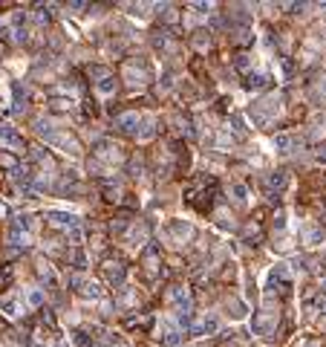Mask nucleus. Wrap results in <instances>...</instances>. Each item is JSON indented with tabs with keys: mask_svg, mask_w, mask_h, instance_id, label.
<instances>
[{
	"mask_svg": "<svg viewBox=\"0 0 326 347\" xmlns=\"http://www.w3.org/2000/svg\"><path fill=\"white\" fill-rule=\"evenodd\" d=\"M67 241H70V243H75V246H78V243L84 241V231H81V226H75V229H70V231H67Z\"/></svg>",
	"mask_w": 326,
	"mask_h": 347,
	"instance_id": "19",
	"label": "nucleus"
},
{
	"mask_svg": "<svg viewBox=\"0 0 326 347\" xmlns=\"http://www.w3.org/2000/svg\"><path fill=\"white\" fill-rule=\"evenodd\" d=\"M320 241H323V234H320L317 229H309L306 231V243H309V246H317Z\"/></svg>",
	"mask_w": 326,
	"mask_h": 347,
	"instance_id": "20",
	"label": "nucleus"
},
{
	"mask_svg": "<svg viewBox=\"0 0 326 347\" xmlns=\"http://www.w3.org/2000/svg\"><path fill=\"white\" fill-rule=\"evenodd\" d=\"M44 289H41V286H32V289H29L26 292V307H41V304H44Z\"/></svg>",
	"mask_w": 326,
	"mask_h": 347,
	"instance_id": "12",
	"label": "nucleus"
},
{
	"mask_svg": "<svg viewBox=\"0 0 326 347\" xmlns=\"http://www.w3.org/2000/svg\"><path fill=\"white\" fill-rule=\"evenodd\" d=\"M228 312H231V318H246V304L240 301V298H231V301H228Z\"/></svg>",
	"mask_w": 326,
	"mask_h": 347,
	"instance_id": "14",
	"label": "nucleus"
},
{
	"mask_svg": "<svg viewBox=\"0 0 326 347\" xmlns=\"http://www.w3.org/2000/svg\"><path fill=\"white\" fill-rule=\"evenodd\" d=\"M170 231H173L176 237H182V241H188V237L194 234V226L185 223V220H173V223H170Z\"/></svg>",
	"mask_w": 326,
	"mask_h": 347,
	"instance_id": "10",
	"label": "nucleus"
},
{
	"mask_svg": "<svg viewBox=\"0 0 326 347\" xmlns=\"http://www.w3.org/2000/svg\"><path fill=\"white\" fill-rule=\"evenodd\" d=\"M55 347H64V344H55Z\"/></svg>",
	"mask_w": 326,
	"mask_h": 347,
	"instance_id": "27",
	"label": "nucleus"
},
{
	"mask_svg": "<svg viewBox=\"0 0 326 347\" xmlns=\"http://www.w3.org/2000/svg\"><path fill=\"white\" fill-rule=\"evenodd\" d=\"M0 310H3V315H9V318H18L20 312L26 310V301H23V298H3V301H0Z\"/></svg>",
	"mask_w": 326,
	"mask_h": 347,
	"instance_id": "7",
	"label": "nucleus"
},
{
	"mask_svg": "<svg viewBox=\"0 0 326 347\" xmlns=\"http://www.w3.org/2000/svg\"><path fill=\"white\" fill-rule=\"evenodd\" d=\"M0 145H12V148H20L23 145V139H20V134L15 130L12 125H0Z\"/></svg>",
	"mask_w": 326,
	"mask_h": 347,
	"instance_id": "8",
	"label": "nucleus"
},
{
	"mask_svg": "<svg viewBox=\"0 0 326 347\" xmlns=\"http://www.w3.org/2000/svg\"><path fill=\"white\" fill-rule=\"evenodd\" d=\"M159 341H162V347H179L182 344V327L176 321L165 318L159 324Z\"/></svg>",
	"mask_w": 326,
	"mask_h": 347,
	"instance_id": "2",
	"label": "nucleus"
},
{
	"mask_svg": "<svg viewBox=\"0 0 326 347\" xmlns=\"http://www.w3.org/2000/svg\"><path fill=\"white\" fill-rule=\"evenodd\" d=\"M231 194H234V200H237L240 205H246V203H248V191H246V185H234V188H231Z\"/></svg>",
	"mask_w": 326,
	"mask_h": 347,
	"instance_id": "18",
	"label": "nucleus"
},
{
	"mask_svg": "<svg viewBox=\"0 0 326 347\" xmlns=\"http://www.w3.org/2000/svg\"><path fill=\"white\" fill-rule=\"evenodd\" d=\"M46 220L52 223V226H58V229H75V226H81V217L78 214H70V211H58V208H52V211H46Z\"/></svg>",
	"mask_w": 326,
	"mask_h": 347,
	"instance_id": "4",
	"label": "nucleus"
},
{
	"mask_svg": "<svg viewBox=\"0 0 326 347\" xmlns=\"http://www.w3.org/2000/svg\"><path fill=\"white\" fill-rule=\"evenodd\" d=\"M265 182H269L272 188H286V174H283V171H272Z\"/></svg>",
	"mask_w": 326,
	"mask_h": 347,
	"instance_id": "15",
	"label": "nucleus"
},
{
	"mask_svg": "<svg viewBox=\"0 0 326 347\" xmlns=\"http://www.w3.org/2000/svg\"><path fill=\"white\" fill-rule=\"evenodd\" d=\"M107 278H110V284H122L124 281V266L122 263H110V266H107Z\"/></svg>",
	"mask_w": 326,
	"mask_h": 347,
	"instance_id": "11",
	"label": "nucleus"
},
{
	"mask_svg": "<svg viewBox=\"0 0 326 347\" xmlns=\"http://www.w3.org/2000/svg\"><path fill=\"white\" fill-rule=\"evenodd\" d=\"M280 113V96L277 93H272V96H265V98H260L254 104V110H251V119H254L257 125H263V127H269L272 125V119Z\"/></svg>",
	"mask_w": 326,
	"mask_h": 347,
	"instance_id": "1",
	"label": "nucleus"
},
{
	"mask_svg": "<svg viewBox=\"0 0 326 347\" xmlns=\"http://www.w3.org/2000/svg\"><path fill=\"white\" fill-rule=\"evenodd\" d=\"M139 125H141V116L139 113H122L118 116V119H115V127H118V130H124V134H136L139 136Z\"/></svg>",
	"mask_w": 326,
	"mask_h": 347,
	"instance_id": "5",
	"label": "nucleus"
},
{
	"mask_svg": "<svg viewBox=\"0 0 326 347\" xmlns=\"http://www.w3.org/2000/svg\"><path fill=\"white\" fill-rule=\"evenodd\" d=\"M298 145H300V142H298L291 134H277V136L272 139V148H274L277 153H294V151H298Z\"/></svg>",
	"mask_w": 326,
	"mask_h": 347,
	"instance_id": "6",
	"label": "nucleus"
},
{
	"mask_svg": "<svg viewBox=\"0 0 326 347\" xmlns=\"http://www.w3.org/2000/svg\"><path fill=\"white\" fill-rule=\"evenodd\" d=\"M272 327H274V318L272 315H260V318H257V324H254V333H260V336H265V333H272Z\"/></svg>",
	"mask_w": 326,
	"mask_h": 347,
	"instance_id": "13",
	"label": "nucleus"
},
{
	"mask_svg": "<svg viewBox=\"0 0 326 347\" xmlns=\"http://www.w3.org/2000/svg\"><path fill=\"white\" fill-rule=\"evenodd\" d=\"M317 307H320V312H326V298H320V304H317Z\"/></svg>",
	"mask_w": 326,
	"mask_h": 347,
	"instance_id": "25",
	"label": "nucleus"
},
{
	"mask_svg": "<svg viewBox=\"0 0 326 347\" xmlns=\"http://www.w3.org/2000/svg\"><path fill=\"white\" fill-rule=\"evenodd\" d=\"M32 18H35V23H46V20H49V12H44V9H38L35 15H32Z\"/></svg>",
	"mask_w": 326,
	"mask_h": 347,
	"instance_id": "22",
	"label": "nucleus"
},
{
	"mask_svg": "<svg viewBox=\"0 0 326 347\" xmlns=\"http://www.w3.org/2000/svg\"><path fill=\"white\" fill-rule=\"evenodd\" d=\"M46 142L52 145V148H58V151H64V153H72V156L81 151V148H78V139H75V136H70L67 130H55V134L49 136Z\"/></svg>",
	"mask_w": 326,
	"mask_h": 347,
	"instance_id": "3",
	"label": "nucleus"
},
{
	"mask_svg": "<svg viewBox=\"0 0 326 347\" xmlns=\"http://www.w3.org/2000/svg\"><path fill=\"white\" fill-rule=\"evenodd\" d=\"M141 125H144V130H139V139H150L153 136V119H144Z\"/></svg>",
	"mask_w": 326,
	"mask_h": 347,
	"instance_id": "21",
	"label": "nucleus"
},
{
	"mask_svg": "<svg viewBox=\"0 0 326 347\" xmlns=\"http://www.w3.org/2000/svg\"><path fill=\"white\" fill-rule=\"evenodd\" d=\"M320 292H326V278H323V281H320Z\"/></svg>",
	"mask_w": 326,
	"mask_h": 347,
	"instance_id": "26",
	"label": "nucleus"
},
{
	"mask_svg": "<svg viewBox=\"0 0 326 347\" xmlns=\"http://www.w3.org/2000/svg\"><path fill=\"white\" fill-rule=\"evenodd\" d=\"M317 162H323V165H326V148H320V151H317Z\"/></svg>",
	"mask_w": 326,
	"mask_h": 347,
	"instance_id": "24",
	"label": "nucleus"
},
{
	"mask_svg": "<svg viewBox=\"0 0 326 347\" xmlns=\"http://www.w3.org/2000/svg\"><path fill=\"white\" fill-rule=\"evenodd\" d=\"M96 156H101V159H122V148H115L113 142H98L96 145Z\"/></svg>",
	"mask_w": 326,
	"mask_h": 347,
	"instance_id": "9",
	"label": "nucleus"
},
{
	"mask_svg": "<svg viewBox=\"0 0 326 347\" xmlns=\"http://www.w3.org/2000/svg\"><path fill=\"white\" fill-rule=\"evenodd\" d=\"M113 90H115V78H113V75L104 78V81H98V93H101V96H110Z\"/></svg>",
	"mask_w": 326,
	"mask_h": 347,
	"instance_id": "17",
	"label": "nucleus"
},
{
	"mask_svg": "<svg viewBox=\"0 0 326 347\" xmlns=\"http://www.w3.org/2000/svg\"><path fill=\"white\" fill-rule=\"evenodd\" d=\"M265 84H269V75H265V72H251V78H248V87L254 90V87H265Z\"/></svg>",
	"mask_w": 326,
	"mask_h": 347,
	"instance_id": "16",
	"label": "nucleus"
},
{
	"mask_svg": "<svg viewBox=\"0 0 326 347\" xmlns=\"http://www.w3.org/2000/svg\"><path fill=\"white\" fill-rule=\"evenodd\" d=\"M72 260H75V266H78V269H84V263H87V258H84L81 252H75V255H72Z\"/></svg>",
	"mask_w": 326,
	"mask_h": 347,
	"instance_id": "23",
	"label": "nucleus"
}]
</instances>
